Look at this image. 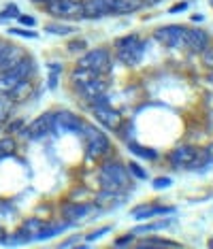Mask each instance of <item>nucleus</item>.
<instances>
[{
  "label": "nucleus",
  "instance_id": "f257e3e1",
  "mask_svg": "<svg viewBox=\"0 0 213 249\" xmlns=\"http://www.w3.org/2000/svg\"><path fill=\"white\" fill-rule=\"evenodd\" d=\"M98 179L103 190H109V192L128 194L132 188V175L128 171V166L122 164L120 160H113V158H105L103 160V166L98 171Z\"/></svg>",
  "mask_w": 213,
  "mask_h": 249
},
{
  "label": "nucleus",
  "instance_id": "f03ea898",
  "mask_svg": "<svg viewBox=\"0 0 213 249\" xmlns=\"http://www.w3.org/2000/svg\"><path fill=\"white\" fill-rule=\"evenodd\" d=\"M79 132L86 137V158L89 162L94 160H100V158H109L111 151H113V145H111L109 137H106L105 132H100L96 126H92V124H86L83 122V126Z\"/></svg>",
  "mask_w": 213,
  "mask_h": 249
},
{
  "label": "nucleus",
  "instance_id": "7ed1b4c3",
  "mask_svg": "<svg viewBox=\"0 0 213 249\" xmlns=\"http://www.w3.org/2000/svg\"><path fill=\"white\" fill-rule=\"evenodd\" d=\"M115 53L117 60L126 66H134L139 64L145 53V43L141 41V36L137 35H126L115 41Z\"/></svg>",
  "mask_w": 213,
  "mask_h": 249
},
{
  "label": "nucleus",
  "instance_id": "20e7f679",
  "mask_svg": "<svg viewBox=\"0 0 213 249\" xmlns=\"http://www.w3.org/2000/svg\"><path fill=\"white\" fill-rule=\"evenodd\" d=\"M45 9L52 18L62 21H79L86 18L83 15V2H79V0H49V2H45Z\"/></svg>",
  "mask_w": 213,
  "mask_h": 249
},
{
  "label": "nucleus",
  "instance_id": "39448f33",
  "mask_svg": "<svg viewBox=\"0 0 213 249\" xmlns=\"http://www.w3.org/2000/svg\"><path fill=\"white\" fill-rule=\"evenodd\" d=\"M77 66H81V69H89V71L98 72V75L103 77V75H106V72L111 71L113 60H111V53L106 52V49H89V52H86L79 58Z\"/></svg>",
  "mask_w": 213,
  "mask_h": 249
},
{
  "label": "nucleus",
  "instance_id": "423d86ee",
  "mask_svg": "<svg viewBox=\"0 0 213 249\" xmlns=\"http://www.w3.org/2000/svg\"><path fill=\"white\" fill-rule=\"evenodd\" d=\"M186 35H188L186 26L173 24V26L158 28V30L154 32V38L169 49H186Z\"/></svg>",
  "mask_w": 213,
  "mask_h": 249
},
{
  "label": "nucleus",
  "instance_id": "0eeeda50",
  "mask_svg": "<svg viewBox=\"0 0 213 249\" xmlns=\"http://www.w3.org/2000/svg\"><path fill=\"white\" fill-rule=\"evenodd\" d=\"M100 211V207L96 202H75V200H66L62 202V207H60V213H62L64 219H69V222H81V219L86 217H92V215H96Z\"/></svg>",
  "mask_w": 213,
  "mask_h": 249
},
{
  "label": "nucleus",
  "instance_id": "6e6552de",
  "mask_svg": "<svg viewBox=\"0 0 213 249\" xmlns=\"http://www.w3.org/2000/svg\"><path fill=\"white\" fill-rule=\"evenodd\" d=\"M55 130V113H43L41 117H36L35 122L30 124L28 128H24L21 132H24V137L32 139V141H38V139H45L49 137Z\"/></svg>",
  "mask_w": 213,
  "mask_h": 249
},
{
  "label": "nucleus",
  "instance_id": "1a4fd4ad",
  "mask_svg": "<svg viewBox=\"0 0 213 249\" xmlns=\"http://www.w3.org/2000/svg\"><path fill=\"white\" fill-rule=\"evenodd\" d=\"M171 213H175L173 207H162V205H154V202H145V205H137L134 209H130V217L134 219H154Z\"/></svg>",
  "mask_w": 213,
  "mask_h": 249
},
{
  "label": "nucleus",
  "instance_id": "9d476101",
  "mask_svg": "<svg viewBox=\"0 0 213 249\" xmlns=\"http://www.w3.org/2000/svg\"><path fill=\"white\" fill-rule=\"evenodd\" d=\"M209 43H211V36L207 30H203V28H188V35H186V49L188 52L203 53Z\"/></svg>",
  "mask_w": 213,
  "mask_h": 249
},
{
  "label": "nucleus",
  "instance_id": "9b49d317",
  "mask_svg": "<svg viewBox=\"0 0 213 249\" xmlns=\"http://www.w3.org/2000/svg\"><path fill=\"white\" fill-rule=\"evenodd\" d=\"M92 111H94V117H96V122H98V124H103V128H106V130H115L122 122H124L122 113H120V111H115L111 105L96 107V109H92Z\"/></svg>",
  "mask_w": 213,
  "mask_h": 249
},
{
  "label": "nucleus",
  "instance_id": "f8f14e48",
  "mask_svg": "<svg viewBox=\"0 0 213 249\" xmlns=\"http://www.w3.org/2000/svg\"><path fill=\"white\" fill-rule=\"evenodd\" d=\"M113 2L115 0H83V15L89 19L113 15Z\"/></svg>",
  "mask_w": 213,
  "mask_h": 249
},
{
  "label": "nucleus",
  "instance_id": "ddd939ff",
  "mask_svg": "<svg viewBox=\"0 0 213 249\" xmlns=\"http://www.w3.org/2000/svg\"><path fill=\"white\" fill-rule=\"evenodd\" d=\"M72 89H75V94L79 96V98H83L86 103H89V100H92L94 96L105 94L106 81H105L103 77H96V79H92V81H88V83H79V86H72Z\"/></svg>",
  "mask_w": 213,
  "mask_h": 249
},
{
  "label": "nucleus",
  "instance_id": "4468645a",
  "mask_svg": "<svg viewBox=\"0 0 213 249\" xmlns=\"http://www.w3.org/2000/svg\"><path fill=\"white\" fill-rule=\"evenodd\" d=\"M24 49L19 47V45H13V43H4L2 52H0V72L4 71H11L18 62L24 58Z\"/></svg>",
  "mask_w": 213,
  "mask_h": 249
},
{
  "label": "nucleus",
  "instance_id": "2eb2a0df",
  "mask_svg": "<svg viewBox=\"0 0 213 249\" xmlns=\"http://www.w3.org/2000/svg\"><path fill=\"white\" fill-rule=\"evenodd\" d=\"M196 151H198V149L192 147V145H179V147H175V149L169 154V162L175 168H188L190 164H192V160H194Z\"/></svg>",
  "mask_w": 213,
  "mask_h": 249
},
{
  "label": "nucleus",
  "instance_id": "dca6fc26",
  "mask_svg": "<svg viewBox=\"0 0 213 249\" xmlns=\"http://www.w3.org/2000/svg\"><path fill=\"white\" fill-rule=\"evenodd\" d=\"M83 126V120L77 117L71 111H58L55 113V130H62V132H79Z\"/></svg>",
  "mask_w": 213,
  "mask_h": 249
},
{
  "label": "nucleus",
  "instance_id": "f3484780",
  "mask_svg": "<svg viewBox=\"0 0 213 249\" xmlns=\"http://www.w3.org/2000/svg\"><path fill=\"white\" fill-rule=\"evenodd\" d=\"M124 196L126 194H120V192H109V190H103L94 196V202L100 207V209H113L117 205L124 202Z\"/></svg>",
  "mask_w": 213,
  "mask_h": 249
},
{
  "label": "nucleus",
  "instance_id": "a211bd4d",
  "mask_svg": "<svg viewBox=\"0 0 213 249\" xmlns=\"http://www.w3.org/2000/svg\"><path fill=\"white\" fill-rule=\"evenodd\" d=\"M171 226V219H154L149 224H143V226H137V228L130 230L132 236H141V234H149V232H158V230H166Z\"/></svg>",
  "mask_w": 213,
  "mask_h": 249
},
{
  "label": "nucleus",
  "instance_id": "6ab92c4d",
  "mask_svg": "<svg viewBox=\"0 0 213 249\" xmlns=\"http://www.w3.org/2000/svg\"><path fill=\"white\" fill-rule=\"evenodd\" d=\"M21 81H26V79H19L13 71H4V72H0V94H11L15 88L19 86Z\"/></svg>",
  "mask_w": 213,
  "mask_h": 249
},
{
  "label": "nucleus",
  "instance_id": "aec40b11",
  "mask_svg": "<svg viewBox=\"0 0 213 249\" xmlns=\"http://www.w3.org/2000/svg\"><path fill=\"white\" fill-rule=\"evenodd\" d=\"M143 7V0H115L113 2V15H126L134 13Z\"/></svg>",
  "mask_w": 213,
  "mask_h": 249
},
{
  "label": "nucleus",
  "instance_id": "412c9836",
  "mask_svg": "<svg viewBox=\"0 0 213 249\" xmlns=\"http://www.w3.org/2000/svg\"><path fill=\"white\" fill-rule=\"evenodd\" d=\"M43 226L45 222H41V219H36V217H28L24 224H21V230H24V234L28 236V241H36V236H38V232L43 230Z\"/></svg>",
  "mask_w": 213,
  "mask_h": 249
},
{
  "label": "nucleus",
  "instance_id": "4be33fe9",
  "mask_svg": "<svg viewBox=\"0 0 213 249\" xmlns=\"http://www.w3.org/2000/svg\"><path fill=\"white\" fill-rule=\"evenodd\" d=\"M13 105H15L13 96L11 94H0V128L9 122L11 111H13Z\"/></svg>",
  "mask_w": 213,
  "mask_h": 249
},
{
  "label": "nucleus",
  "instance_id": "5701e85b",
  "mask_svg": "<svg viewBox=\"0 0 213 249\" xmlns=\"http://www.w3.org/2000/svg\"><path fill=\"white\" fill-rule=\"evenodd\" d=\"M96 77H100L98 72H94V71H89V69H81V66H77V69L71 72V81H72V86H79V83H88V81H92V79H96Z\"/></svg>",
  "mask_w": 213,
  "mask_h": 249
},
{
  "label": "nucleus",
  "instance_id": "b1692460",
  "mask_svg": "<svg viewBox=\"0 0 213 249\" xmlns=\"http://www.w3.org/2000/svg\"><path fill=\"white\" fill-rule=\"evenodd\" d=\"M128 147H130V151L137 158H143V160H158V151L156 149H149V147H143V145H139V143H128Z\"/></svg>",
  "mask_w": 213,
  "mask_h": 249
},
{
  "label": "nucleus",
  "instance_id": "393cba45",
  "mask_svg": "<svg viewBox=\"0 0 213 249\" xmlns=\"http://www.w3.org/2000/svg\"><path fill=\"white\" fill-rule=\"evenodd\" d=\"M45 30H47L49 35H55V36H69L77 30V28H72L69 24H55V21H52V24L45 26Z\"/></svg>",
  "mask_w": 213,
  "mask_h": 249
},
{
  "label": "nucleus",
  "instance_id": "a878e982",
  "mask_svg": "<svg viewBox=\"0 0 213 249\" xmlns=\"http://www.w3.org/2000/svg\"><path fill=\"white\" fill-rule=\"evenodd\" d=\"M139 247H181L179 243H173V241H164V239H143L137 243Z\"/></svg>",
  "mask_w": 213,
  "mask_h": 249
},
{
  "label": "nucleus",
  "instance_id": "bb28decb",
  "mask_svg": "<svg viewBox=\"0 0 213 249\" xmlns=\"http://www.w3.org/2000/svg\"><path fill=\"white\" fill-rule=\"evenodd\" d=\"M13 151H15V141L11 137L0 139V160H2V158L13 156Z\"/></svg>",
  "mask_w": 213,
  "mask_h": 249
},
{
  "label": "nucleus",
  "instance_id": "cd10ccee",
  "mask_svg": "<svg viewBox=\"0 0 213 249\" xmlns=\"http://www.w3.org/2000/svg\"><path fill=\"white\" fill-rule=\"evenodd\" d=\"M117 137H120L122 141H126V143H130L132 141V122H122L120 126L115 128Z\"/></svg>",
  "mask_w": 213,
  "mask_h": 249
},
{
  "label": "nucleus",
  "instance_id": "c85d7f7f",
  "mask_svg": "<svg viewBox=\"0 0 213 249\" xmlns=\"http://www.w3.org/2000/svg\"><path fill=\"white\" fill-rule=\"evenodd\" d=\"M19 15H21L19 7H18V4H13V2H11V4H7V7L2 9V13H0V21H4V19H13V18L18 19Z\"/></svg>",
  "mask_w": 213,
  "mask_h": 249
},
{
  "label": "nucleus",
  "instance_id": "c756f323",
  "mask_svg": "<svg viewBox=\"0 0 213 249\" xmlns=\"http://www.w3.org/2000/svg\"><path fill=\"white\" fill-rule=\"evenodd\" d=\"M30 79H26V81H21L18 88L13 89V92H11V96H13V100H21V98H26L28 96V92H30Z\"/></svg>",
  "mask_w": 213,
  "mask_h": 249
},
{
  "label": "nucleus",
  "instance_id": "7c9ffc66",
  "mask_svg": "<svg viewBox=\"0 0 213 249\" xmlns=\"http://www.w3.org/2000/svg\"><path fill=\"white\" fill-rule=\"evenodd\" d=\"M209 154H207V149H198L196 151V156H194V160L192 164H190L188 168H200V166H205V164H209Z\"/></svg>",
  "mask_w": 213,
  "mask_h": 249
},
{
  "label": "nucleus",
  "instance_id": "2f4dec72",
  "mask_svg": "<svg viewBox=\"0 0 213 249\" xmlns=\"http://www.w3.org/2000/svg\"><path fill=\"white\" fill-rule=\"evenodd\" d=\"M200 58H203V64L207 66L209 71H213V43H209L205 47V52L200 53Z\"/></svg>",
  "mask_w": 213,
  "mask_h": 249
},
{
  "label": "nucleus",
  "instance_id": "473e14b6",
  "mask_svg": "<svg viewBox=\"0 0 213 249\" xmlns=\"http://www.w3.org/2000/svg\"><path fill=\"white\" fill-rule=\"evenodd\" d=\"M9 35L21 36V38H36L38 36L35 30H24V28H9Z\"/></svg>",
  "mask_w": 213,
  "mask_h": 249
},
{
  "label": "nucleus",
  "instance_id": "72a5a7b5",
  "mask_svg": "<svg viewBox=\"0 0 213 249\" xmlns=\"http://www.w3.org/2000/svg\"><path fill=\"white\" fill-rule=\"evenodd\" d=\"M128 171H130V175H132V177H137V179H147V173H145L137 162H130V164H128Z\"/></svg>",
  "mask_w": 213,
  "mask_h": 249
},
{
  "label": "nucleus",
  "instance_id": "f704fd0d",
  "mask_svg": "<svg viewBox=\"0 0 213 249\" xmlns=\"http://www.w3.org/2000/svg\"><path fill=\"white\" fill-rule=\"evenodd\" d=\"M106 232H111V226H105V228H100V230H94L92 234H88V236H86V241H83V245H88V243H92V241L100 239V236L106 234Z\"/></svg>",
  "mask_w": 213,
  "mask_h": 249
},
{
  "label": "nucleus",
  "instance_id": "c9c22d12",
  "mask_svg": "<svg viewBox=\"0 0 213 249\" xmlns=\"http://www.w3.org/2000/svg\"><path fill=\"white\" fill-rule=\"evenodd\" d=\"M171 177H156L151 181V185H154V190H164V188H171Z\"/></svg>",
  "mask_w": 213,
  "mask_h": 249
},
{
  "label": "nucleus",
  "instance_id": "e433bc0d",
  "mask_svg": "<svg viewBox=\"0 0 213 249\" xmlns=\"http://www.w3.org/2000/svg\"><path fill=\"white\" fill-rule=\"evenodd\" d=\"M86 47H88V43L86 41H81V38H77V41H69V52H86Z\"/></svg>",
  "mask_w": 213,
  "mask_h": 249
},
{
  "label": "nucleus",
  "instance_id": "4c0bfd02",
  "mask_svg": "<svg viewBox=\"0 0 213 249\" xmlns=\"http://www.w3.org/2000/svg\"><path fill=\"white\" fill-rule=\"evenodd\" d=\"M21 130H24V122H21V120H18V122H13V124H9V126H7V132L9 134L21 132Z\"/></svg>",
  "mask_w": 213,
  "mask_h": 249
},
{
  "label": "nucleus",
  "instance_id": "58836bf2",
  "mask_svg": "<svg viewBox=\"0 0 213 249\" xmlns=\"http://www.w3.org/2000/svg\"><path fill=\"white\" fill-rule=\"evenodd\" d=\"M188 7H190V2H177L169 9V13H181V11H188Z\"/></svg>",
  "mask_w": 213,
  "mask_h": 249
},
{
  "label": "nucleus",
  "instance_id": "ea45409f",
  "mask_svg": "<svg viewBox=\"0 0 213 249\" xmlns=\"http://www.w3.org/2000/svg\"><path fill=\"white\" fill-rule=\"evenodd\" d=\"M132 239H134V236L130 234V232H128L126 236H122V239H117V241L113 243V245H115V247H124V245H128V243H130Z\"/></svg>",
  "mask_w": 213,
  "mask_h": 249
},
{
  "label": "nucleus",
  "instance_id": "a19ab883",
  "mask_svg": "<svg viewBox=\"0 0 213 249\" xmlns=\"http://www.w3.org/2000/svg\"><path fill=\"white\" fill-rule=\"evenodd\" d=\"M18 19H19V24H21V26H35V24H36V19H35V18H30V15H19Z\"/></svg>",
  "mask_w": 213,
  "mask_h": 249
},
{
  "label": "nucleus",
  "instance_id": "79ce46f5",
  "mask_svg": "<svg viewBox=\"0 0 213 249\" xmlns=\"http://www.w3.org/2000/svg\"><path fill=\"white\" fill-rule=\"evenodd\" d=\"M58 75L60 72H53V71H49V88L55 89L58 88Z\"/></svg>",
  "mask_w": 213,
  "mask_h": 249
},
{
  "label": "nucleus",
  "instance_id": "37998d69",
  "mask_svg": "<svg viewBox=\"0 0 213 249\" xmlns=\"http://www.w3.org/2000/svg\"><path fill=\"white\" fill-rule=\"evenodd\" d=\"M207 154H209V160L213 162V143H211L209 147H207Z\"/></svg>",
  "mask_w": 213,
  "mask_h": 249
},
{
  "label": "nucleus",
  "instance_id": "c03bdc74",
  "mask_svg": "<svg viewBox=\"0 0 213 249\" xmlns=\"http://www.w3.org/2000/svg\"><path fill=\"white\" fill-rule=\"evenodd\" d=\"M205 18H203V15H194V18H192V21H203Z\"/></svg>",
  "mask_w": 213,
  "mask_h": 249
},
{
  "label": "nucleus",
  "instance_id": "a18cd8bd",
  "mask_svg": "<svg viewBox=\"0 0 213 249\" xmlns=\"http://www.w3.org/2000/svg\"><path fill=\"white\" fill-rule=\"evenodd\" d=\"M30 2H36V4H45V2H49V0H30Z\"/></svg>",
  "mask_w": 213,
  "mask_h": 249
},
{
  "label": "nucleus",
  "instance_id": "49530a36",
  "mask_svg": "<svg viewBox=\"0 0 213 249\" xmlns=\"http://www.w3.org/2000/svg\"><path fill=\"white\" fill-rule=\"evenodd\" d=\"M160 0H147V4H158Z\"/></svg>",
  "mask_w": 213,
  "mask_h": 249
},
{
  "label": "nucleus",
  "instance_id": "de8ad7c7",
  "mask_svg": "<svg viewBox=\"0 0 213 249\" xmlns=\"http://www.w3.org/2000/svg\"><path fill=\"white\" fill-rule=\"evenodd\" d=\"M4 43H7V41H0V52H2V47H4Z\"/></svg>",
  "mask_w": 213,
  "mask_h": 249
},
{
  "label": "nucleus",
  "instance_id": "09e8293b",
  "mask_svg": "<svg viewBox=\"0 0 213 249\" xmlns=\"http://www.w3.org/2000/svg\"><path fill=\"white\" fill-rule=\"evenodd\" d=\"M209 81H211V83H213V71H211V72H209Z\"/></svg>",
  "mask_w": 213,
  "mask_h": 249
},
{
  "label": "nucleus",
  "instance_id": "8fccbe9b",
  "mask_svg": "<svg viewBox=\"0 0 213 249\" xmlns=\"http://www.w3.org/2000/svg\"><path fill=\"white\" fill-rule=\"evenodd\" d=\"M207 245H209V247H213V239H211V241H209V243H207Z\"/></svg>",
  "mask_w": 213,
  "mask_h": 249
},
{
  "label": "nucleus",
  "instance_id": "3c124183",
  "mask_svg": "<svg viewBox=\"0 0 213 249\" xmlns=\"http://www.w3.org/2000/svg\"><path fill=\"white\" fill-rule=\"evenodd\" d=\"M211 4H213V0H211Z\"/></svg>",
  "mask_w": 213,
  "mask_h": 249
}]
</instances>
